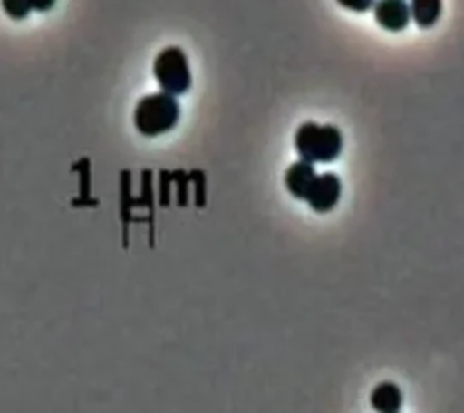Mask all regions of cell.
<instances>
[{"label":"cell","mask_w":464,"mask_h":413,"mask_svg":"<svg viewBox=\"0 0 464 413\" xmlns=\"http://www.w3.org/2000/svg\"><path fill=\"white\" fill-rule=\"evenodd\" d=\"M294 145L301 159L308 163H330L341 156L343 134L335 125L306 121L295 130Z\"/></svg>","instance_id":"6da1fadb"},{"label":"cell","mask_w":464,"mask_h":413,"mask_svg":"<svg viewBox=\"0 0 464 413\" xmlns=\"http://www.w3.org/2000/svg\"><path fill=\"white\" fill-rule=\"evenodd\" d=\"M179 120V105L167 92L149 94L136 105L134 125L143 136H158L174 129Z\"/></svg>","instance_id":"7a4b0ae2"},{"label":"cell","mask_w":464,"mask_h":413,"mask_svg":"<svg viewBox=\"0 0 464 413\" xmlns=\"http://www.w3.org/2000/svg\"><path fill=\"white\" fill-rule=\"evenodd\" d=\"M154 76L163 92L170 96L187 92L192 83V76L185 53L176 45L163 49L154 60Z\"/></svg>","instance_id":"3957f363"},{"label":"cell","mask_w":464,"mask_h":413,"mask_svg":"<svg viewBox=\"0 0 464 413\" xmlns=\"http://www.w3.org/2000/svg\"><path fill=\"white\" fill-rule=\"evenodd\" d=\"M341 179L337 174L334 172H324V174H317L304 201L310 205L312 210L324 214L330 212L341 199Z\"/></svg>","instance_id":"277c9868"},{"label":"cell","mask_w":464,"mask_h":413,"mask_svg":"<svg viewBox=\"0 0 464 413\" xmlns=\"http://www.w3.org/2000/svg\"><path fill=\"white\" fill-rule=\"evenodd\" d=\"M375 22L386 31H402L410 24V5L404 0H377L373 4Z\"/></svg>","instance_id":"5b68a950"},{"label":"cell","mask_w":464,"mask_h":413,"mask_svg":"<svg viewBox=\"0 0 464 413\" xmlns=\"http://www.w3.org/2000/svg\"><path fill=\"white\" fill-rule=\"evenodd\" d=\"M314 163L299 159L292 163L285 172V187L295 199H304L314 179H315Z\"/></svg>","instance_id":"8992f818"},{"label":"cell","mask_w":464,"mask_h":413,"mask_svg":"<svg viewBox=\"0 0 464 413\" xmlns=\"http://www.w3.org/2000/svg\"><path fill=\"white\" fill-rule=\"evenodd\" d=\"M370 404L377 413H399L402 408V391L393 382H379L370 393Z\"/></svg>","instance_id":"52a82bcc"},{"label":"cell","mask_w":464,"mask_h":413,"mask_svg":"<svg viewBox=\"0 0 464 413\" xmlns=\"http://www.w3.org/2000/svg\"><path fill=\"white\" fill-rule=\"evenodd\" d=\"M442 13V0H410V16L413 22L428 29L437 24Z\"/></svg>","instance_id":"ba28073f"},{"label":"cell","mask_w":464,"mask_h":413,"mask_svg":"<svg viewBox=\"0 0 464 413\" xmlns=\"http://www.w3.org/2000/svg\"><path fill=\"white\" fill-rule=\"evenodd\" d=\"M2 7L11 18L20 20L29 14V11L33 9V4L31 0H2Z\"/></svg>","instance_id":"9c48e42d"},{"label":"cell","mask_w":464,"mask_h":413,"mask_svg":"<svg viewBox=\"0 0 464 413\" xmlns=\"http://www.w3.org/2000/svg\"><path fill=\"white\" fill-rule=\"evenodd\" d=\"M339 5L350 9V11H355V13H364L368 9L373 7L375 0H337Z\"/></svg>","instance_id":"30bf717a"},{"label":"cell","mask_w":464,"mask_h":413,"mask_svg":"<svg viewBox=\"0 0 464 413\" xmlns=\"http://www.w3.org/2000/svg\"><path fill=\"white\" fill-rule=\"evenodd\" d=\"M54 2L56 0H31L33 9H36V11H49L54 5Z\"/></svg>","instance_id":"8fae6325"}]
</instances>
